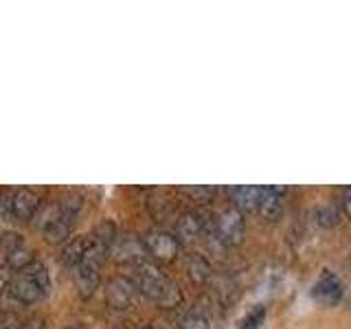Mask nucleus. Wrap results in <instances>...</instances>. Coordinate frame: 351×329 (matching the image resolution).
Masks as SVG:
<instances>
[{"mask_svg":"<svg viewBox=\"0 0 351 329\" xmlns=\"http://www.w3.org/2000/svg\"><path fill=\"white\" fill-rule=\"evenodd\" d=\"M82 204H84V197L80 193H69V195H64L62 200L40 208L36 215V224L49 244H62V241L69 239Z\"/></svg>","mask_w":351,"mask_h":329,"instance_id":"obj_1","label":"nucleus"},{"mask_svg":"<svg viewBox=\"0 0 351 329\" xmlns=\"http://www.w3.org/2000/svg\"><path fill=\"white\" fill-rule=\"evenodd\" d=\"M134 283L143 296H147L160 307H176L182 303V292L178 285H173L162 270L152 261H138L134 272Z\"/></svg>","mask_w":351,"mask_h":329,"instance_id":"obj_2","label":"nucleus"},{"mask_svg":"<svg viewBox=\"0 0 351 329\" xmlns=\"http://www.w3.org/2000/svg\"><path fill=\"white\" fill-rule=\"evenodd\" d=\"M51 281H49V270L42 261H33L27 268L16 272L14 281H11V296L22 303V305H33L42 301L49 294Z\"/></svg>","mask_w":351,"mask_h":329,"instance_id":"obj_3","label":"nucleus"},{"mask_svg":"<svg viewBox=\"0 0 351 329\" xmlns=\"http://www.w3.org/2000/svg\"><path fill=\"white\" fill-rule=\"evenodd\" d=\"M106 259H108L106 252H101L90 244L84 261L75 268V285H77V290H80L82 299H90V296L95 294V290L99 288V281H101L99 270H101V263Z\"/></svg>","mask_w":351,"mask_h":329,"instance_id":"obj_4","label":"nucleus"},{"mask_svg":"<svg viewBox=\"0 0 351 329\" xmlns=\"http://www.w3.org/2000/svg\"><path fill=\"white\" fill-rule=\"evenodd\" d=\"M40 211V197L31 189H14L5 193L3 197V213L5 217H16V219H31Z\"/></svg>","mask_w":351,"mask_h":329,"instance_id":"obj_5","label":"nucleus"},{"mask_svg":"<svg viewBox=\"0 0 351 329\" xmlns=\"http://www.w3.org/2000/svg\"><path fill=\"white\" fill-rule=\"evenodd\" d=\"M33 252L25 237L18 233H5L3 237V268L9 272H20L22 268H27L29 263H33Z\"/></svg>","mask_w":351,"mask_h":329,"instance_id":"obj_6","label":"nucleus"},{"mask_svg":"<svg viewBox=\"0 0 351 329\" xmlns=\"http://www.w3.org/2000/svg\"><path fill=\"white\" fill-rule=\"evenodd\" d=\"M215 237L226 246H235L244 237V217L237 208H224L222 213L215 217Z\"/></svg>","mask_w":351,"mask_h":329,"instance_id":"obj_7","label":"nucleus"},{"mask_svg":"<svg viewBox=\"0 0 351 329\" xmlns=\"http://www.w3.org/2000/svg\"><path fill=\"white\" fill-rule=\"evenodd\" d=\"M143 244H145V250L154 259L158 261H173L178 257L180 250V241L171 233H162V230H152L145 237H143Z\"/></svg>","mask_w":351,"mask_h":329,"instance_id":"obj_8","label":"nucleus"},{"mask_svg":"<svg viewBox=\"0 0 351 329\" xmlns=\"http://www.w3.org/2000/svg\"><path fill=\"white\" fill-rule=\"evenodd\" d=\"M343 294H345V288H343V281L338 279V274H334L332 270H323L321 274H318V279L312 288L314 301L332 307V305L340 303Z\"/></svg>","mask_w":351,"mask_h":329,"instance_id":"obj_9","label":"nucleus"},{"mask_svg":"<svg viewBox=\"0 0 351 329\" xmlns=\"http://www.w3.org/2000/svg\"><path fill=\"white\" fill-rule=\"evenodd\" d=\"M136 294H138V288H136L134 281L117 277L108 283L106 301L110 303V307H114V310H128L130 305H134Z\"/></svg>","mask_w":351,"mask_h":329,"instance_id":"obj_10","label":"nucleus"},{"mask_svg":"<svg viewBox=\"0 0 351 329\" xmlns=\"http://www.w3.org/2000/svg\"><path fill=\"white\" fill-rule=\"evenodd\" d=\"M88 248H90V237L86 235H75L71 241H66L62 252H60V261L66 268H77L84 261Z\"/></svg>","mask_w":351,"mask_h":329,"instance_id":"obj_11","label":"nucleus"},{"mask_svg":"<svg viewBox=\"0 0 351 329\" xmlns=\"http://www.w3.org/2000/svg\"><path fill=\"white\" fill-rule=\"evenodd\" d=\"M283 193H285V186H274V184L272 186H263L257 211L266 219L279 217L281 208H283Z\"/></svg>","mask_w":351,"mask_h":329,"instance_id":"obj_12","label":"nucleus"},{"mask_svg":"<svg viewBox=\"0 0 351 329\" xmlns=\"http://www.w3.org/2000/svg\"><path fill=\"white\" fill-rule=\"evenodd\" d=\"M202 230H204V217L197 211L182 213L178 222H176V237H178V241H191Z\"/></svg>","mask_w":351,"mask_h":329,"instance_id":"obj_13","label":"nucleus"},{"mask_svg":"<svg viewBox=\"0 0 351 329\" xmlns=\"http://www.w3.org/2000/svg\"><path fill=\"white\" fill-rule=\"evenodd\" d=\"M261 189L263 186H235L230 195H233V204L237 211H252V208H257L261 200Z\"/></svg>","mask_w":351,"mask_h":329,"instance_id":"obj_14","label":"nucleus"},{"mask_svg":"<svg viewBox=\"0 0 351 329\" xmlns=\"http://www.w3.org/2000/svg\"><path fill=\"white\" fill-rule=\"evenodd\" d=\"M263 318H266V307H263V305H255L246 314L244 321H241V327L239 329H261Z\"/></svg>","mask_w":351,"mask_h":329,"instance_id":"obj_15","label":"nucleus"},{"mask_svg":"<svg viewBox=\"0 0 351 329\" xmlns=\"http://www.w3.org/2000/svg\"><path fill=\"white\" fill-rule=\"evenodd\" d=\"M182 329H208V318L200 310H191L184 316Z\"/></svg>","mask_w":351,"mask_h":329,"instance_id":"obj_16","label":"nucleus"},{"mask_svg":"<svg viewBox=\"0 0 351 329\" xmlns=\"http://www.w3.org/2000/svg\"><path fill=\"white\" fill-rule=\"evenodd\" d=\"M184 193H189L191 197H195V200L204 202L213 195V189L211 186H184Z\"/></svg>","mask_w":351,"mask_h":329,"instance_id":"obj_17","label":"nucleus"},{"mask_svg":"<svg viewBox=\"0 0 351 329\" xmlns=\"http://www.w3.org/2000/svg\"><path fill=\"white\" fill-rule=\"evenodd\" d=\"M318 217H321L323 226H332V224H336V219H338V211L334 206H325V208L318 211Z\"/></svg>","mask_w":351,"mask_h":329,"instance_id":"obj_18","label":"nucleus"},{"mask_svg":"<svg viewBox=\"0 0 351 329\" xmlns=\"http://www.w3.org/2000/svg\"><path fill=\"white\" fill-rule=\"evenodd\" d=\"M3 329H42V323H27V325H20V323H5Z\"/></svg>","mask_w":351,"mask_h":329,"instance_id":"obj_19","label":"nucleus"},{"mask_svg":"<svg viewBox=\"0 0 351 329\" xmlns=\"http://www.w3.org/2000/svg\"><path fill=\"white\" fill-rule=\"evenodd\" d=\"M340 204H343L345 215H347V217H351V189H347V191H345V195H343V200H340Z\"/></svg>","mask_w":351,"mask_h":329,"instance_id":"obj_20","label":"nucleus"},{"mask_svg":"<svg viewBox=\"0 0 351 329\" xmlns=\"http://www.w3.org/2000/svg\"><path fill=\"white\" fill-rule=\"evenodd\" d=\"M145 329H160V327H156V325H147Z\"/></svg>","mask_w":351,"mask_h":329,"instance_id":"obj_21","label":"nucleus"},{"mask_svg":"<svg viewBox=\"0 0 351 329\" xmlns=\"http://www.w3.org/2000/svg\"><path fill=\"white\" fill-rule=\"evenodd\" d=\"M66 329H80V327H77V325H69V327H66Z\"/></svg>","mask_w":351,"mask_h":329,"instance_id":"obj_22","label":"nucleus"}]
</instances>
